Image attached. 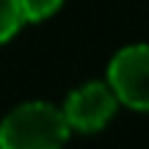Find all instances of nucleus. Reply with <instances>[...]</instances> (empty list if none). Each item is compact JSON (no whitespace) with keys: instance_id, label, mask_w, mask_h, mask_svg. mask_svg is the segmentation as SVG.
I'll use <instances>...</instances> for the list:
<instances>
[{"instance_id":"nucleus-1","label":"nucleus","mask_w":149,"mask_h":149,"mask_svg":"<svg viewBox=\"0 0 149 149\" xmlns=\"http://www.w3.org/2000/svg\"><path fill=\"white\" fill-rule=\"evenodd\" d=\"M69 124L50 102H25L0 122V149H64Z\"/></svg>"},{"instance_id":"nucleus-5","label":"nucleus","mask_w":149,"mask_h":149,"mask_svg":"<svg viewBox=\"0 0 149 149\" xmlns=\"http://www.w3.org/2000/svg\"><path fill=\"white\" fill-rule=\"evenodd\" d=\"M64 0H19V8L25 14V22H42L47 17H53L61 8Z\"/></svg>"},{"instance_id":"nucleus-2","label":"nucleus","mask_w":149,"mask_h":149,"mask_svg":"<svg viewBox=\"0 0 149 149\" xmlns=\"http://www.w3.org/2000/svg\"><path fill=\"white\" fill-rule=\"evenodd\" d=\"M108 86L122 105L149 111V44L119 50L108 66Z\"/></svg>"},{"instance_id":"nucleus-3","label":"nucleus","mask_w":149,"mask_h":149,"mask_svg":"<svg viewBox=\"0 0 149 149\" xmlns=\"http://www.w3.org/2000/svg\"><path fill=\"white\" fill-rule=\"evenodd\" d=\"M119 100L108 83H86L66 97L64 119L69 130L77 133H97L116 116Z\"/></svg>"},{"instance_id":"nucleus-4","label":"nucleus","mask_w":149,"mask_h":149,"mask_svg":"<svg viewBox=\"0 0 149 149\" xmlns=\"http://www.w3.org/2000/svg\"><path fill=\"white\" fill-rule=\"evenodd\" d=\"M22 25H25V14L19 8V0H0V44L19 33Z\"/></svg>"}]
</instances>
